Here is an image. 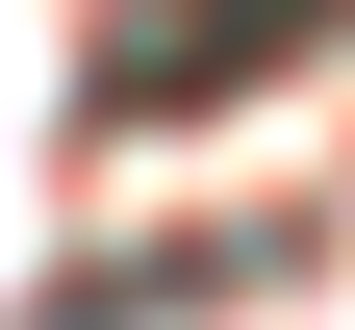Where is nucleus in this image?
Masks as SVG:
<instances>
[{
    "instance_id": "f257e3e1",
    "label": "nucleus",
    "mask_w": 355,
    "mask_h": 330,
    "mask_svg": "<svg viewBox=\"0 0 355 330\" xmlns=\"http://www.w3.org/2000/svg\"><path fill=\"white\" fill-rule=\"evenodd\" d=\"M279 26H330V0H127L102 26V102L153 127V102H229V76H279Z\"/></svg>"
}]
</instances>
